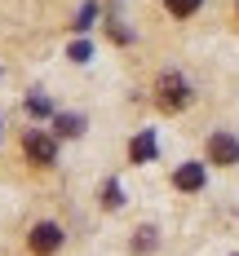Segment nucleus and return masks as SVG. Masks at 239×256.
Segmentation results:
<instances>
[{"mask_svg":"<svg viewBox=\"0 0 239 256\" xmlns=\"http://www.w3.org/2000/svg\"><path fill=\"white\" fill-rule=\"evenodd\" d=\"M67 58H71V62H89V58H93V44H89V40H76Z\"/></svg>","mask_w":239,"mask_h":256,"instance_id":"11","label":"nucleus"},{"mask_svg":"<svg viewBox=\"0 0 239 256\" xmlns=\"http://www.w3.org/2000/svg\"><path fill=\"white\" fill-rule=\"evenodd\" d=\"M23 150H27V159L36 164V168H49L53 159H58V142H53L49 132H27V142H23Z\"/></svg>","mask_w":239,"mask_h":256,"instance_id":"2","label":"nucleus"},{"mask_svg":"<svg viewBox=\"0 0 239 256\" xmlns=\"http://www.w3.org/2000/svg\"><path fill=\"white\" fill-rule=\"evenodd\" d=\"M208 159L221 164V168L239 164V137H230V132H212L208 137Z\"/></svg>","mask_w":239,"mask_h":256,"instance_id":"3","label":"nucleus"},{"mask_svg":"<svg viewBox=\"0 0 239 256\" xmlns=\"http://www.w3.org/2000/svg\"><path fill=\"white\" fill-rule=\"evenodd\" d=\"M111 40H115V44H129V31H124L120 22H111Z\"/></svg>","mask_w":239,"mask_h":256,"instance_id":"14","label":"nucleus"},{"mask_svg":"<svg viewBox=\"0 0 239 256\" xmlns=\"http://www.w3.org/2000/svg\"><path fill=\"white\" fill-rule=\"evenodd\" d=\"M199 4H204V0H164V9H168L173 18H190Z\"/></svg>","mask_w":239,"mask_h":256,"instance_id":"8","label":"nucleus"},{"mask_svg":"<svg viewBox=\"0 0 239 256\" xmlns=\"http://www.w3.org/2000/svg\"><path fill=\"white\" fill-rule=\"evenodd\" d=\"M27 110L36 115V120H45V115H53V106H49V98H40V93H31L27 98Z\"/></svg>","mask_w":239,"mask_h":256,"instance_id":"10","label":"nucleus"},{"mask_svg":"<svg viewBox=\"0 0 239 256\" xmlns=\"http://www.w3.org/2000/svg\"><path fill=\"white\" fill-rule=\"evenodd\" d=\"M120 204H124V190H120V181H106V186H102V208H111V212H115Z\"/></svg>","mask_w":239,"mask_h":256,"instance_id":"9","label":"nucleus"},{"mask_svg":"<svg viewBox=\"0 0 239 256\" xmlns=\"http://www.w3.org/2000/svg\"><path fill=\"white\" fill-rule=\"evenodd\" d=\"M155 248V230H137V238H133V252H151Z\"/></svg>","mask_w":239,"mask_h":256,"instance_id":"12","label":"nucleus"},{"mask_svg":"<svg viewBox=\"0 0 239 256\" xmlns=\"http://www.w3.org/2000/svg\"><path fill=\"white\" fill-rule=\"evenodd\" d=\"M173 186H177V190H186V194L204 190V164H182V168L173 172Z\"/></svg>","mask_w":239,"mask_h":256,"instance_id":"6","label":"nucleus"},{"mask_svg":"<svg viewBox=\"0 0 239 256\" xmlns=\"http://www.w3.org/2000/svg\"><path fill=\"white\" fill-rule=\"evenodd\" d=\"M93 18H98V4H84V9H80V18H76V31H89Z\"/></svg>","mask_w":239,"mask_h":256,"instance_id":"13","label":"nucleus"},{"mask_svg":"<svg viewBox=\"0 0 239 256\" xmlns=\"http://www.w3.org/2000/svg\"><path fill=\"white\" fill-rule=\"evenodd\" d=\"M155 150H159V142H155V132H151V128H142V132L129 142V159H133V164H151Z\"/></svg>","mask_w":239,"mask_h":256,"instance_id":"5","label":"nucleus"},{"mask_svg":"<svg viewBox=\"0 0 239 256\" xmlns=\"http://www.w3.org/2000/svg\"><path fill=\"white\" fill-rule=\"evenodd\" d=\"M53 128H58V137H80L84 132V115H58Z\"/></svg>","mask_w":239,"mask_h":256,"instance_id":"7","label":"nucleus"},{"mask_svg":"<svg viewBox=\"0 0 239 256\" xmlns=\"http://www.w3.org/2000/svg\"><path fill=\"white\" fill-rule=\"evenodd\" d=\"M58 248H62V230H58L53 221L31 226V252H36V256H53Z\"/></svg>","mask_w":239,"mask_h":256,"instance_id":"4","label":"nucleus"},{"mask_svg":"<svg viewBox=\"0 0 239 256\" xmlns=\"http://www.w3.org/2000/svg\"><path fill=\"white\" fill-rule=\"evenodd\" d=\"M155 102H159V110L177 115V110H186V106H190V84H186L177 71H164V76L155 80Z\"/></svg>","mask_w":239,"mask_h":256,"instance_id":"1","label":"nucleus"}]
</instances>
